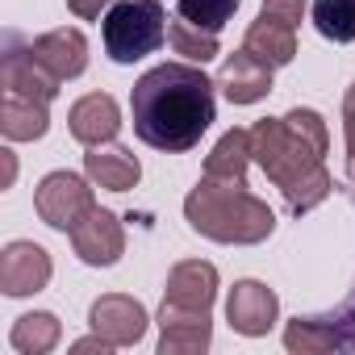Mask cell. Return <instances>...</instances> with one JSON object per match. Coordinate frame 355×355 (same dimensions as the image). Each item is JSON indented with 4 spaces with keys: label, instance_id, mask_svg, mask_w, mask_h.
<instances>
[{
    "label": "cell",
    "instance_id": "6da1fadb",
    "mask_svg": "<svg viewBox=\"0 0 355 355\" xmlns=\"http://www.w3.org/2000/svg\"><path fill=\"white\" fill-rule=\"evenodd\" d=\"M214 88L218 84L201 71V63H159V67H150L130 88L134 134L146 146L163 150V155L193 150L218 117Z\"/></svg>",
    "mask_w": 355,
    "mask_h": 355
},
{
    "label": "cell",
    "instance_id": "7a4b0ae2",
    "mask_svg": "<svg viewBox=\"0 0 355 355\" xmlns=\"http://www.w3.org/2000/svg\"><path fill=\"white\" fill-rule=\"evenodd\" d=\"M326 150L330 134L322 113L313 109H288L284 117H263L251 125V155L268 180L284 193L297 218L318 209L334 189L326 171Z\"/></svg>",
    "mask_w": 355,
    "mask_h": 355
},
{
    "label": "cell",
    "instance_id": "3957f363",
    "mask_svg": "<svg viewBox=\"0 0 355 355\" xmlns=\"http://www.w3.org/2000/svg\"><path fill=\"white\" fill-rule=\"evenodd\" d=\"M184 218L201 239L226 247H255L276 230L272 205L247 193V180H218V175L197 180V189L184 197Z\"/></svg>",
    "mask_w": 355,
    "mask_h": 355
},
{
    "label": "cell",
    "instance_id": "277c9868",
    "mask_svg": "<svg viewBox=\"0 0 355 355\" xmlns=\"http://www.w3.org/2000/svg\"><path fill=\"white\" fill-rule=\"evenodd\" d=\"M167 38V13L159 0H117L101 17V42L113 63H138Z\"/></svg>",
    "mask_w": 355,
    "mask_h": 355
},
{
    "label": "cell",
    "instance_id": "5b68a950",
    "mask_svg": "<svg viewBox=\"0 0 355 355\" xmlns=\"http://www.w3.org/2000/svg\"><path fill=\"white\" fill-rule=\"evenodd\" d=\"M34 209L51 230L71 234L96 209V197H92L88 180H80L76 171H51V175H42V184L34 193Z\"/></svg>",
    "mask_w": 355,
    "mask_h": 355
},
{
    "label": "cell",
    "instance_id": "8992f818",
    "mask_svg": "<svg viewBox=\"0 0 355 355\" xmlns=\"http://www.w3.org/2000/svg\"><path fill=\"white\" fill-rule=\"evenodd\" d=\"M51 276H55V263L38 243L17 239L0 251V288H5V297H34L51 284Z\"/></svg>",
    "mask_w": 355,
    "mask_h": 355
},
{
    "label": "cell",
    "instance_id": "52a82bcc",
    "mask_svg": "<svg viewBox=\"0 0 355 355\" xmlns=\"http://www.w3.org/2000/svg\"><path fill=\"white\" fill-rule=\"evenodd\" d=\"M71 247L76 255L88 263V268H113L121 255H125V230H121V218L113 209H92L76 230H71Z\"/></svg>",
    "mask_w": 355,
    "mask_h": 355
},
{
    "label": "cell",
    "instance_id": "ba28073f",
    "mask_svg": "<svg viewBox=\"0 0 355 355\" xmlns=\"http://www.w3.org/2000/svg\"><path fill=\"white\" fill-rule=\"evenodd\" d=\"M88 326H92L101 338H109L113 347H134V343L146 334L150 318H146L142 301H134V297H125V293H105V297L92 301Z\"/></svg>",
    "mask_w": 355,
    "mask_h": 355
},
{
    "label": "cell",
    "instance_id": "9c48e42d",
    "mask_svg": "<svg viewBox=\"0 0 355 355\" xmlns=\"http://www.w3.org/2000/svg\"><path fill=\"white\" fill-rule=\"evenodd\" d=\"M280 318V297L263 284V280H239L226 297V322L247 334V338H259L276 326Z\"/></svg>",
    "mask_w": 355,
    "mask_h": 355
},
{
    "label": "cell",
    "instance_id": "30bf717a",
    "mask_svg": "<svg viewBox=\"0 0 355 355\" xmlns=\"http://www.w3.org/2000/svg\"><path fill=\"white\" fill-rule=\"evenodd\" d=\"M214 343V322L209 309H180L167 305L159 309V351L163 355H197Z\"/></svg>",
    "mask_w": 355,
    "mask_h": 355
},
{
    "label": "cell",
    "instance_id": "8fae6325",
    "mask_svg": "<svg viewBox=\"0 0 355 355\" xmlns=\"http://www.w3.org/2000/svg\"><path fill=\"white\" fill-rule=\"evenodd\" d=\"M67 130H71V138L84 142V146H105V142H113L117 130H121V109H117V101H113L109 92H88V96H80V101L71 105Z\"/></svg>",
    "mask_w": 355,
    "mask_h": 355
},
{
    "label": "cell",
    "instance_id": "7c38bea8",
    "mask_svg": "<svg viewBox=\"0 0 355 355\" xmlns=\"http://www.w3.org/2000/svg\"><path fill=\"white\" fill-rule=\"evenodd\" d=\"M167 305L180 309H214L218 301V268L205 259H184L167 272V288H163Z\"/></svg>",
    "mask_w": 355,
    "mask_h": 355
},
{
    "label": "cell",
    "instance_id": "4fadbf2b",
    "mask_svg": "<svg viewBox=\"0 0 355 355\" xmlns=\"http://www.w3.org/2000/svg\"><path fill=\"white\" fill-rule=\"evenodd\" d=\"M218 88L230 105H255L272 92V67L259 63L251 51H234L218 71Z\"/></svg>",
    "mask_w": 355,
    "mask_h": 355
},
{
    "label": "cell",
    "instance_id": "5bb4252c",
    "mask_svg": "<svg viewBox=\"0 0 355 355\" xmlns=\"http://www.w3.org/2000/svg\"><path fill=\"white\" fill-rule=\"evenodd\" d=\"M34 59L51 71V76H59V80H76V76H84L88 71V38L80 34V30H51V34H42V38H34Z\"/></svg>",
    "mask_w": 355,
    "mask_h": 355
},
{
    "label": "cell",
    "instance_id": "9a60e30c",
    "mask_svg": "<svg viewBox=\"0 0 355 355\" xmlns=\"http://www.w3.org/2000/svg\"><path fill=\"white\" fill-rule=\"evenodd\" d=\"M0 84H5V92H13V96H30V101H42V105H51L55 96H59V76H51L38 59H34V51H9L5 55V71H0Z\"/></svg>",
    "mask_w": 355,
    "mask_h": 355
},
{
    "label": "cell",
    "instance_id": "2e32d148",
    "mask_svg": "<svg viewBox=\"0 0 355 355\" xmlns=\"http://www.w3.org/2000/svg\"><path fill=\"white\" fill-rule=\"evenodd\" d=\"M84 171L96 189H109V193H130L142 180V163L125 146H88Z\"/></svg>",
    "mask_w": 355,
    "mask_h": 355
},
{
    "label": "cell",
    "instance_id": "e0dca14e",
    "mask_svg": "<svg viewBox=\"0 0 355 355\" xmlns=\"http://www.w3.org/2000/svg\"><path fill=\"white\" fill-rule=\"evenodd\" d=\"M243 51H251L259 63H268V67L276 71V67H284V63L297 59V26H284V21H276V17L259 13V17L251 21L247 38H243Z\"/></svg>",
    "mask_w": 355,
    "mask_h": 355
},
{
    "label": "cell",
    "instance_id": "ac0fdd59",
    "mask_svg": "<svg viewBox=\"0 0 355 355\" xmlns=\"http://www.w3.org/2000/svg\"><path fill=\"white\" fill-rule=\"evenodd\" d=\"M46 130H51V105L5 92V101H0V134L9 142H34Z\"/></svg>",
    "mask_w": 355,
    "mask_h": 355
},
{
    "label": "cell",
    "instance_id": "d6986e66",
    "mask_svg": "<svg viewBox=\"0 0 355 355\" xmlns=\"http://www.w3.org/2000/svg\"><path fill=\"white\" fill-rule=\"evenodd\" d=\"M251 130H226L218 138V146L205 159V175H218V180H247V163H251Z\"/></svg>",
    "mask_w": 355,
    "mask_h": 355
},
{
    "label": "cell",
    "instance_id": "ffe728a7",
    "mask_svg": "<svg viewBox=\"0 0 355 355\" xmlns=\"http://www.w3.org/2000/svg\"><path fill=\"white\" fill-rule=\"evenodd\" d=\"M59 338H63V322L55 313H46V309L21 313L13 322V334H9L13 351H21V355H46V351L59 347Z\"/></svg>",
    "mask_w": 355,
    "mask_h": 355
},
{
    "label": "cell",
    "instance_id": "44dd1931",
    "mask_svg": "<svg viewBox=\"0 0 355 355\" xmlns=\"http://www.w3.org/2000/svg\"><path fill=\"white\" fill-rule=\"evenodd\" d=\"M284 347L297 355H326L334 347H347V338L334 326V318H297L284 330Z\"/></svg>",
    "mask_w": 355,
    "mask_h": 355
},
{
    "label": "cell",
    "instance_id": "7402d4cb",
    "mask_svg": "<svg viewBox=\"0 0 355 355\" xmlns=\"http://www.w3.org/2000/svg\"><path fill=\"white\" fill-rule=\"evenodd\" d=\"M167 42H171V51L175 55H184L189 63H209V59H218L222 55V46H218V34H209V30H197L193 21H171L167 17Z\"/></svg>",
    "mask_w": 355,
    "mask_h": 355
},
{
    "label": "cell",
    "instance_id": "603a6c76",
    "mask_svg": "<svg viewBox=\"0 0 355 355\" xmlns=\"http://www.w3.org/2000/svg\"><path fill=\"white\" fill-rule=\"evenodd\" d=\"M313 30L330 42H355V0H313Z\"/></svg>",
    "mask_w": 355,
    "mask_h": 355
},
{
    "label": "cell",
    "instance_id": "cb8c5ba5",
    "mask_svg": "<svg viewBox=\"0 0 355 355\" xmlns=\"http://www.w3.org/2000/svg\"><path fill=\"white\" fill-rule=\"evenodd\" d=\"M175 13H180L184 21H193L197 30L218 34L239 13V0H175Z\"/></svg>",
    "mask_w": 355,
    "mask_h": 355
},
{
    "label": "cell",
    "instance_id": "d4e9b609",
    "mask_svg": "<svg viewBox=\"0 0 355 355\" xmlns=\"http://www.w3.org/2000/svg\"><path fill=\"white\" fill-rule=\"evenodd\" d=\"M343 134H347V175L355 180V84L343 96Z\"/></svg>",
    "mask_w": 355,
    "mask_h": 355
},
{
    "label": "cell",
    "instance_id": "484cf974",
    "mask_svg": "<svg viewBox=\"0 0 355 355\" xmlns=\"http://www.w3.org/2000/svg\"><path fill=\"white\" fill-rule=\"evenodd\" d=\"M305 9H309L305 0H263V9H259V13H268V17L284 21V26H301Z\"/></svg>",
    "mask_w": 355,
    "mask_h": 355
},
{
    "label": "cell",
    "instance_id": "4316f807",
    "mask_svg": "<svg viewBox=\"0 0 355 355\" xmlns=\"http://www.w3.org/2000/svg\"><path fill=\"white\" fill-rule=\"evenodd\" d=\"M113 5H117V0H67V9H71L80 21H96V17H105Z\"/></svg>",
    "mask_w": 355,
    "mask_h": 355
},
{
    "label": "cell",
    "instance_id": "83f0119b",
    "mask_svg": "<svg viewBox=\"0 0 355 355\" xmlns=\"http://www.w3.org/2000/svg\"><path fill=\"white\" fill-rule=\"evenodd\" d=\"M338 322H343V326H347V347H355V301H351V305H347V313H343V318H338Z\"/></svg>",
    "mask_w": 355,
    "mask_h": 355
},
{
    "label": "cell",
    "instance_id": "f1b7e54d",
    "mask_svg": "<svg viewBox=\"0 0 355 355\" xmlns=\"http://www.w3.org/2000/svg\"><path fill=\"white\" fill-rule=\"evenodd\" d=\"M13 175H17V159H13V150H5V180H0V189H9Z\"/></svg>",
    "mask_w": 355,
    "mask_h": 355
}]
</instances>
